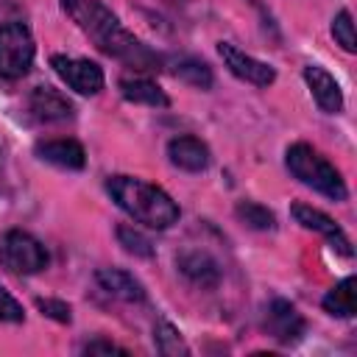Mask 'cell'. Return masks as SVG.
Returning <instances> with one entry per match:
<instances>
[{"label": "cell", "instance_id": "277c9868", "mask_svg": "<svg viewBox=\"0 0 357 357\" xmlns=\"http://www.w3.org/2000/svg\"><path fill=\"white\" fill-rule=\"evenodd\" d=\"M47 248L22 229H8L0 234V265L8 273L31 276L47 268Z\"/></svg>", "mask_w": 357, "mask_h": 357}, {"label": "cell", "instance_id": "ffe728a7", "mask_svg": "<svg viewBox=\"0 0 357 357\" xmlns=\"http://www.w3.org/2000/svg\"><path fill=\"white\" fill-rule=\"evenodd\" d=\"M153 346L165 357H178V354L187 357L190 354V346L184 343L181 332L173 324H167V321H156L153 324Z\"/></svg>", "mask_w": 357, "mask_h": 357}, {"label": "cell", "instance_id": "52a82bcc", "mask_svg": "<svg viewBox=\"0 0 357 357\" xmlns=\"http://www.w3.org/2000/svg\"><path fill=\"white\" fill-rule=\"evenodd\" d=\"M218 56L223 59V64L229 67V73L251 86H271L276 81V70L268 61H259L254 56H248L245 50H240L231 42H218Z\"/></svg>", "mask_w": 357, "mask_h": 357}, {"label": "cell", "instance_id": "7c38bea8", "mask_svg": "<svg viewBox=\"0 0 357 357\" xmlns=\"http://www.w3.org/2000/svg\"><path fill=\"white\" fill-rule=\"evenodd\" d=\"M167 159L173 167L184 170V173H204L212 162V153H209V145L198 137H173L167 142Z\"/></svg>", "mask_w": 357, "mask_h": 357}, {"label": "cell", "instance_id": "4fadbf2b", "mask_svg": "<svg viewBox=\"0 0 357 357\" xmlns=\"http://www.w3.org/2000/svg\"><path fill=\"white\" fill-rule=\"evenodd\" d=\"M176 268L195 287H206L209 290V287H218V282H220V265H218V259L212 254H206V251H198V248L181 251L176 257Z\"/></svg>", "mask_w": 357, "mask_h": 357}, {"label": "cell", "instance_id": "2e32d148", "mask_svg": "<svg viewBox=\"0 0 357 357\" xmlns=\"http://www.w3.org/2000/svg\"><path fill=\"white\" fill-rule=\"evenodd\" d=\"M117 86H120V95L128 103H142V106H153V109H167L170 106L167 92L145 75H123Z\"/></svg>", "mask_w": 357, "mask_h": 357}, {"label": "cell", "instance_id": "d4e9b609", "mask_svg": "<svg viewBox=\"0 0 357 357\" xmlns=\"http://www.w3.org/2000/svg\"><path fill=\"white\" fill-rule=\"evenodd\" d=\"M81 351L84 354H128V349H123V346H117L112 340H103V337H95V340L84 343Z\"/></svg>", "mask_w": 357, "mask_h": 357}, {"label": "cell", "instance_id": "8992f818", "mask_svg": "<svg viewBox=\"0 0 357 357\" xmlns=\"http://www.w3.org/2000/svg\"><path fill=\"white\" fill-rule=\"evenodd\" d=\"M50 67L78 95H98L106 84V75H103L100 64H95L89 59H75V56L56 53V56H50Z\"/></svg>", "mask_w": 357, "mask_h": 357}, {"label": "cell", "instance_id": "9c48e42d", "mask_svg": "<svg viewBox=\"0 0 357 357\" xmlns=\"http://www.w3.org/2000/svg\"><path fill=\"white\" fill-rule=\"evenodd\" d=\"M262 326H265V332H268L273 340H279V343H284V346L301 340V335H304V329H307L301 312H298L290 301H284V298H273V301L265 307Z\"/></svg>", "mask_w": 357, "mask_h": 357}, {"label": "cell", "instance_id": "44dd1931", "mask_svg": "<svg viewBox=\"0 0 357 357\" xmlns=\"http://www.w3.org/2000/svg\"><path fill=\"white\" fill-rule=\"evenodd\" d=\"M117 243L123 245V251L126 254H134V257H139V259H151L153 254H156V248H153V243H151V237L148 234H142L137 226H128V223H123V226H117Z\"/></svg>", "mask_w": 357, "mask_h": 357}, {"label": "cell", "instance_id": "d6986e66", "mask_svg": "<svg viewBox=\"0 0 357 357\" xmlns=\"http://www.w3.org/2000/svg\"><path fill=\"white\" fill-rule=\"evenodd\" d=\"M234 215L243 226H248L254 231H273L276 229V215L257 201H237Z\"/></svg>", "mask_w": 357, "mask_h": 357}, {"label": "cell", "instance_id": "30bf717a", "mask_svg": "<svg viewBox=\"0 0 357 357\" xmlns=\"http://www.w3.org/2000/svg\"><path fill=\"white\" fill-rule=\"evenodd\" d=\"M28 112L36 123H64L75 117V106L73 100L53 89V86H36L28 95Z\"/></svg>", "mask_w": 357, "mask_h": 357}, {"label": "cell", "instance_id": "9a60e30c", "mask_svg": "<svg viewBox=\"0 0 357 357\" xmlns=\"http://www.w3.org/2000/svg\"><path fill=\"white\" fill-rule=\"evenodd\" d=\"M95 282L100 284L103 293H109L112 298H120V301H145V296H148L145 284L123 268H100L95 273Z\"/></svg>", "mask_w": 357, "mask_h": 357}, {"label": "cell", "instance_id": "ba28073f", "mask_svg": "<svg viewBox=\"0 0 357 357\" xmlns=\"http://www.w3.org/2000/svg\"><path fill=\"white\" fill-rule=\"evenodd\" d=\"M290 215H293V220H296L301 229H310V231L321 234L337 254H343V257H351V254H354L351 240L346 237V231H343L326 212H321V209H315V206H310V204L296 201V204L290 206Z\"/></svg>", "mask_w": 357, "mask_h": 357}, {"label": "cell", "instance_id": "3957f363", "mask_svg": "<svg viewBox=\"0 0 357 357\" xmlns=\"http://www.w3.org/2000/svg\"><path fill=\"white\" fill-rule=\"evenodd\" d=\"M284 165H287L293 178H298L304 187L321 192L324 198H329V201H346L349 198V187H346L340 170L321 151H315L310 142L287 145Z\"/></svg>", "mask_w": 357, "mask_h": 357}, {"label": "cell", "instance_id": "ac0fdd59", "mask_svg": "<svg viewBox=\"0 0 357 357\" xmlns=\"http://www.w3.org/2000/svg\"><path fill=\"white\" fill-rule=\"evenodd\" d=\"M173 75L181 78L184 84L195 86V89H212L215 84V75H212V67L201 59H192V56H181L176 59L173 64Z\"/></svg>", "mask_w": 357, "mask_h": 357}, {"label": "cell", "instance_id": "e0dca14e", "mask_svg": "<svg viewBox=\"0 0 357 357\" xmlns=\"http://www.w3.org/2000/svg\"><path fill=\"white\" fill-rule=\"evenodd\" d=\"M354 287H357V279L354 276H346L340 279L321 301L324 312L332 315V318H351L357 312V298H354Z\"/></svg>", "mask_w": 357, "mask_h": 357}, {"label": "cell", "instance_id": "5b68a950", "mask_svg": "<svg viewBox=\"0 0 357 357\" xmlns=\"http://www.w3.org/2000/svg\"><path fill=\"white\" fill-rule=\"evenodd\" d=\"M36 56V42L31 36V28L20 20L0 25V78L17 81L28 75Z\"/></svg>", "mask_w": 357, "mask_h": 357}, {"label": "cell", "instance_id": "6da1fadb", "mask_svg": "<svg viewBox=\"0 0 357 357\" xmlns=\"http://www.w3.org/2000/svg\"><path fill=\"white\" fill-rule=\"evenodd\" d=\"M61 11L81 28V33L106 56L123 61L134 70H159L162 56L145 45L139 36H134L120 17L106 8L100 0H59Z\"/></svg>", "mask_w": 357, "mask_h": 357}, {"label": "cell", "instance_id": "7402d4cb", "mask_svg": "<svg viewBox=\"0 0 357 357\" xmlns=\"http://www.w3.org/2000/svg\"><path fill=\"white\" fill-rule=\"evenodd\" d=\"M332 36L335 42L346 50V53H354L357 50V36H354V22H351V14L346 8H340L332 20Z\"/></svg>", "mask_w": 357, "mask_h": 357}, {"label": "cell", "instance_id": "603a6c76", "mask_svg": "<svg viewBox=\"0 0 357 357\" xmlns=\"http://www.w3.org/2000/svg\"><path fill=\"white\" fill-rule=\"evenodd\" d=\"M36 310L45 318H53L56 324H70L73 321V307L61 298H36Z\"/></svg>", "mask_w": 357, "mask_h": 357}, {"label": "cell", "instance_id": "7a4b0ae2", "mask_svg": "<svg viewBox=\"0 0 357 357\" xmlns=\"http://www.w3.org/2000/svg\"><path fill=\"white\" fill-rule=\"evenodd\" d=\"M106 192L112 195V201L128 215L134 218V223H142L148 229L165 231L173 223H178L181 209L178 204L156 184L137 178V176H109L106 178Z\"/></svg>", "mask_w": 357, "mask_h": 357}, {"label": "cell", "instance_id": "8fae6325", "mask_svg": "<svg viewBox=\"0 0 357 357\" xmlns=\"http://www.w3.org/2000/svg\"><path fill=\"white\" fill-rule=\"evenodd\" d=\"M304 81L307 89L312 95V100L321 106V112L326 114H340L343 112V89L335 81V75L329 70H324L321 64H307L304 67Z\"/></svg>", "mask_w": 357, "mask_h": 357}, {"label": "cell", "instance_id": "5bb4252c", "mask_svg": "<svg viewBox=\"0 0 357 357\" xmlns=\"http://www.w3.org/2000/svg\"><path fill=\"white\" fill-rule=\"evenodd\" d=\"M33 153L47 162V165H56L61 170H81L86 165V153H84V145L75 142V139H39L33 145Z\"/></svg>", "mask_w": 357, "mask_h": 357}, {"label": "cell", "instance_id": "cb8c5ba5", "mask_svg": "<svg viewBox=\"0 0 357 357\" xmlns=\"http://www.w3.org/2000/svg\"><path fill=\"white\" fill-rule=\"evenodd\" d=\"M0 321L3 324H22L25 321V310L22 304L0 284Z\"/></svg>", "mask_w": 357, "mask_h": 357}]
</instances>
